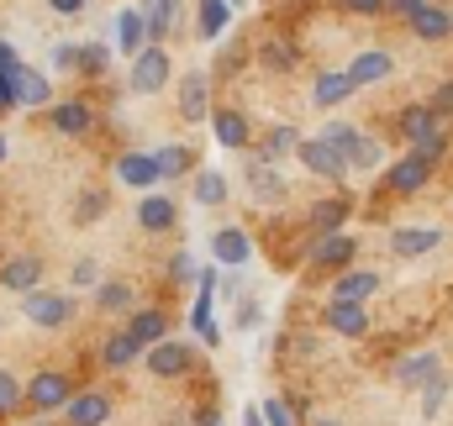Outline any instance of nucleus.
Instances as JSON below:
<instances>
[{"instance_id": "f257e3e1", "label": "nucleus", "mask_w": 453, "mask_h": 426, "mask_svg": "<svg viewBox=\"0 0 453 426\" xmlns=\"http://www.w3.org/2000/svg\"><path fill=\"white\" fill-rule=\"evenodd\" d=\"M169 80H174V58H169L164 42H148L142 53H132V74H127L132 95H158Z\"/></svg>"}, {"instance_id": "f03ea898", "label": "nucleus", "mask_w": 453, "mask_h": 426, "mask_svg": "<svg viewBox=\"0 0 453 426\" xmlns=\"http://www.w3.org/2000/svg\"><path fill=\"white\" fill-rule=\"evenodd\" d=\"M433 174H438V164H433V158H422V153L411 148L406 158H395V164L385 169V179H380V190H385V195H401V201H406V195H417V190H427V185H433Z\"/></svg>"}, {"instance_id": "7ed1b4c3", "label": "nucleus", "mask_w": 453, "mask_h": 426, "mask_svg": "<svg viewBox=\"0 0 453 426\" xmlns=\"http://www.w3.org/2000/svg\"><path fill=\"white\" fill-rule=\"evenodd\" d=\"M353 258H358V242L348 232H322V237L306 242V269L311 274H342Z\"/></svg>"}, {"instance_id": "20e7f679", "label": "nucleus", "mask_w": 453, "mask_h": 426, "mask_svg": "<svg viewBox=\"0 0 453 426\" xmlns=\"http://www.w3.org/2000/svg\"><path fill=\"white\" fill-rule=\"evenodd\" d=\"M21 311H27V321H32V326H48V331H58V326H69V321H74V295L32 285V290L21 295Z\"/></svg>"}, {"instance_id": "39448f33", "label": "nucleus", "mask_w": 453, "mask_h": 426, "mask_svg": "<svg viewBox=\"0 0 453 426\" xmlns=\"http://www.w3.org/2000/svg\"><path fill=\"white\" fill-rule=\"evenodd\" d=\"M69 395H74V379H69L64 369H42V374L27 379V400H21V406H32V411L48 416V411H64Z\"/></svg>"}, {"instance_id": "423d86ee", "label": "nucleus", "mask_w": 453, "mask_h": 426, "mask_svg": "<svg viewBox=\"0 0 453 426\" xmlns=\"http://www.w3.org/2000/svg\"><path fill=\"white\" fill-rule=\"evenodd\" d=\"M296 158H301V169H306L311 179H327V185H342V179H348V164H342V153L333 148V142H322V137H301Z\"/></svg>"}, {"instance_id": "0eeeda50", "label": "nucleus", "mask_w": 453, "mask_h": 426, "mask_svg": "<svg viewBox=\"0 0 453 426\" xmlns=\"http://www.w3.org/2000/svg\"><path fill=\"white\" fill-rule=\"evenodd\" d=\"M142 363H148V374H153V379H185V374L196 369V353H190L185 342L164 337V342L142 347Z\"/></svg>"}, {"instance_id": "6e6552de", "label": "nucleus", "mask_w": 453, "mask_h": 426, "mask_svg": "<svg viewBox=\"0 0 453 426\" xmlns=\"http://www.w3.org/2000/svg\"><path fill=\"white\" fill-rule=\"evenodd\" d=\"M242 153H248V195H253V201H264V206L285 201V195H290V185L280 179V169H274V164H269V158H264L253 142H248Z\"/></svg>"}, {"instance_id": "1a4fd4ad", "label": "nucleus", "mask_w": 453, "mask_h": 426, "mask_svg": "<svg viewBox=\"0 0 453 426\" xmlns=\"http://www.w3.org/2000/svg\"><path fill=\"white\" fill-rule=\"evenodd\" d=\"M395 74V53L390 48H364V53H353V64H348V80L358 85V90H374V85H385Z\"/></svg>"}, {"instance_id": "9d476101", "label": "nucleus", "mask_w": 453, "mask_h": 426, "mask_svg": "<svg viewBox=\"0 0 453 426\" xmlns=\"http://www.w3.org/2000/svg\"><path fill=\"white\" fill-rule=\"evenodd\" d=\"M322 326L333 331V337H348V342H358V337H369V311L358 306V300H327L322 306Z\"/></svg>"}, {"instance_id": "9b49d317", "label": "nucleus", "mask_w": 453, "mask_h": 426, "mask_svg": "<svg viewBox=\"0 0 453 426\" xmlns=\"http://www.w3.org/2000/svg\"><path fill=\"white\" fill-rule=\"evenodd\" d=\"M111 422V395L106 390H80L64 406V426H106Z\"/></svg>"}, {"instance_id": "f8f14e48", "label": "nucleus", "mask_w": 453, "mask_h": 426, "mask_svg": "<svg viewBox=\"0 0 453 426\" xmlns=\"http://www.w3.org/2000/svg\"><path fill=\"white\" fill-rule=\"evenodd\" d=\"M406 32H411L417 42H449L453 37V11L443 5V0H427V5L406 21Z\"/></svg>"}, {"instance_id": "ddd939ff", "label": "nucleus", "mask_w": 453, "mask_h": 426, "mask_svg": "<svg viewBox=\"0 0 453 426\" xmlns=\"http://www.w3.org/2000/svg\"><path fill=\"white\" fill-rule=\"evenodd\" d=\"M180 116L190 121V126H206V116H211V74H185L180 80Z\"/></svg>"}, {"instance_id": "4468645a", "label": "nucleus", "mask_w": 453, "mask_h": 426, "mask_svg": "<svg viewBox=\"0 0 453 426\" xmlns=\"http://www.w3.org/2000/svg\"><path fill=\"white\" fill-rule=\"evenodd\" d=\"M206 121H211L217 142H222V148H232V153H242V148L253 142V121H248L237 106H211V116H206Z\"/></svg>"}, {"instance_id": "2eb2a0df", "label": "nucleus", "mask_w": 453, "mask_h": 426, "mask_svg": "<svg viewBox=\"0 0 453 426\" xmlns=\"http://www.w3.org/2000/svg\"><path fill=\"white\" fill-rule=\"evenodd\" d=\"M369 295H380V274L374 269H358V263H348L342 274H333V290H327V300H369Z\"/></svg>"}, {"instance_id": "dca6fc26", "label": "nucleus", "mask_w": 453, "mask_h": 426, "mask_svg": "<svg viewBox=\"0 0 453 426\" xmlns=\"http://www.w3.org/2000/svg\"><path fill=\"white\" fill-rule=\"evenodd\" d=\"M253 58H258V69H264V74H274V80L301 69V48H296L290 37H264V42L253 48Z\"/></svg>"}, {"instance_id": "f3484780", "label": "nucleus", "mask_w": 453, "mask_h": 426, "mask_svg": "<svg viewBox=\"0 0 453 426\" xmlns=\"http://www.w3.org/2000/svg\"><path fill=\"white\" fill-rule=\"evenodd\" d=\"M127 331H132L137 347H153V342L169 337V311L164 306H132L127 311Z\"/></svg>"}, {"instance_id": "a211bd4d", "label": "nucleus", "mask_w": 453, "mask_h": 426, "mask_svg": "<svg viewBox=\"0 0 453 426\" xmlns=\"http://www.w3.org/2000/svg\"><path fill=\"white\" fill-rule=\"evenodd\" d=\"M395 132L417 148L422 137H433V132H443V116L427 106V101H411V106H401V116H395Z\"/></svg>"}, {"instance_id": "6ab92c4d", "label": "nucleus", "mask_w": 453, "mask_h": 426, "mask_svg": "<svg viewBox=\"0 0 453 426\" xmlns=\"http://www.w3.org/2000/svg\"><path fill=\"white\" fill-rule=\"evenodd\" d=\"M32 285H42V258H37V253H16V258L0 263V290L27 295Z\"/></svg>"}, {"instance_id": "aec40b11", "label": "nucleus", "mask_w": 453, "mask_h": 426, "mask_svg": "<svg viewBox=\"0 0 453 426\" xmlns=\"http://www.w3.org/2000/svg\"><path fill=\"white\" fill-rule=\"evenodd\" d=\"M438 242H443L438 226H395V232H390V253H395V258H422V253H433Z\"/></svg>"}, {"instance_id": "412c9836", "label": "nucleus", "mask_w": 453, "mask_h": 426, "mask_svg": "<svg viewBox=\"0 0 453 426\" xmlns=\"http://www.w3.org/2000/svg\"><path fill=\"white\" fill-rule=\"evenodd\" d=\"M438 369H443V358H438V353H406V358L395 363V374H390V379H395L401 390H411V395H417Z\"/></svg>"}, {"instance_id": "4be33fe9", "label": "nucleus", "mask_w": 453, "mask_h": 426, "mask_svg": "<svg viewBox=\"0 0 453 426\" xmlns=\"http://www.w3.org/2000/svg\"><path fill=\"white\" fill-rule=\"evenodd\" d=\"M348 95H358V85L348 80V69H327V74H317V90H311V106L317 110H338Z\"/></svg>"}, {"instance_id": "5701e85b", "label": "nucleus", "mask_w": 453, "mask_h": 426, "mask_svg": "<svg viewBox=\"0 0 453 426\" xmlns=\"http://www.w3.org/2000/svg\"><path fill=\"white\" fill-rule=\"evenodd\" d=\"M116 179H121V185H132V190H153L164 174H158L153 153H121V158H116Z\"/></svg>"}, {"instance_id": "b1692460", "label": "nucleus", "mask_w": 453, "mask_h": 426, "mask_svg": "<svg viewBox=\"0 0 453 426\" xmlns=\"http://www.w3.org/2000/svg\"><path fill=\"white\" fill-rule=\"evenodd\" d=\"M211 253H217V263L237 269V263H248V258H253V237H248L242 226H222V232L211 237Z\"/></svg>"}, {"instance_id": "393cba45", "label": "nucleus", "mask_w": 453, "mask_h": 426, "mask_svg": "<svg viewBox=\"0 0 453 426\" xmlns=\"http://www.w3.org/2000/svg\"><path fill=\"white\" fill-rule=\"evenodd\" d=\"M269 164H280V158H290L296 148H301V126H290V121H280V126H264V137L253 142Z\"/></svg>"}, {"instance_id": "a878e982", "label": "nucleus", "mask_w": 453, "mask_h": 426, "mask_svg": "<svg viewBox=\"0 0 453 426\" xmlns=\"http://www.w3.org/2000/svg\"><path fill=\"white\" fill-rule=\"evenodd\" d=\"M90 126H96L90 101H58V106H53V132H64V137H85Z\"/></svg>"}, {"instance_id": "bb28decb", "label": "nucleus", "mask_w": 453, "mask_h": 426, "mask_svg": "<svg viewBox=\"0 0 453 426\" xmlns=\"http://www.w3.org/2000/svg\"><path fill=\"white\" fill-rule=\"evenodd\" d=\"M174 221H180V206H174L169 195H142V201H137V226H142V232H169Z\"/></svg>"}, {"instance_id": "cd10ccee", "label": "nucleus", "mask_w": 453, "mask_h": 426, "mask_svg": "<svg viewBox=\"0 0 453 426\" xmlns=\"http://www.w3.org/2000/svg\"><path fill=\"white\" fill-rule=\"evenodd\" d=\"M142 358V347L132 342V331L121 326V331H111L106 342H101V369H111V374H121V369H132Z\"/></svg>"}, {"instance_id": "c85d7f7f", "label": "nucleus", "mask_w": 453, "mask_h": 426, "mask_svg": "<svg viewBox=\"0 0 453 426\" xmlns=\"http://www.w3.org/2000/svg\"><path fill=\"white\" fill-rule=\"evenodd\" d=\"M348 216H353V206H348L342 195H327V201H317V206L306 211V226H311V237H322V232H342Z\"/></svg>"}, {"instance_id": "c756f323", "label": "nucleus", "mask_w": 453, "mask_h": 426, "mask_svg": "<svg viewBox=\"0 0 453 426\" xmlns=\"http://www.w3.org/2000/svg\"><path fill=\"white\" fill-rule=\"evenodd\" d=\"M153 164H158L164 179H185V174H196V148H185V142H164V148L153 153Z\"/></svg>"}, {"instance_id": "7c9ffc66", "label": "nucleus", "mask_w": 453, "mask_h": 426, "mask_svg": "<svg viewBox=\"0 0 453 426\" xmlns=\"http://www.w3.org/2000/svg\"><path fill=\"white\" fill-rule=\"evenodd\" d=\"M116 48H121L127 58L148 48V21H142V11H121V16H116Z\"/></svg>"}, {"instance_id": "2f4dec72", "label": "nucleus", "mask_w": 453, "mask_h": 426, "mask_svg": "<svg viewBox=\"0 0 453 426\" xmlns=\"http://www.w3.org/2000/svg\"><path fill=\"white\" fill-rule=\"evenodd\" d=\"M96 306H101L106 316H127V311L137 306V290H132L127 279H106V285H96Z\"/></svg>"}, {"instance_id": "473e14b6", "label": "nucleus", "mask_w": 453, "mask_h": 426, "mask_svg": "<svg viewBox=\"0 0 453 426\" xmlns=\"http://www.w3.org/2000/svg\"><path fill=\"white\" fill-rule=\"evenodd\" d=\"M226 21H232V0H201L196 5V32L211 42V37H222Z\"/></svg>"}, {"instance_id": "72a5a7b5", "label": "nucleus", "mask_w": 453, "mask_h": 426, "mask_svg": "<svg viewBox=\"0 0 453 426\" xmlns=\"http://www.w3.org/2000/svg\"><path fill=\"white\" fill-rule=\"evenodd\" d=\"M174 16H180V0H148V11H142V21H148V42H164L169 27H174Z\"/></svg>"}, {"instance_id": "f704fd0d", "label": "nucleus", "mask_w": 453, "mask_h": 426, "mask_svg": "<svg viewBox=\"0 0 453 426\" xmlns=\"http://www.w3.org/2000/svg\"><path fill=\"white\" fill-rule=\"evenodd\" d=\"M190 195H196L201 206H211V211H217V206H226V179L217 174V169H201V174L190 179Z\"/></svg>"}, {"instance_id": "c9c22d12", "label": "nucleus", "mask_w": 453, "mask_h": 426, "mask_svg": "<svg viewBox=\"0 0 453 426\" xmlns=\"http://www.w3.org/2000/svg\"><path fill=\"white\" fill-rule=\"evenodd\" d=\"M380 164H385V148H380V137L358 132V142H353V153H348V174H364V169H380Z\"/></svg>"}, {"instance_id": "e433bc0d", "label": "nucleus", "mask_w": 453, "mask_h": 426, "mask_svg": "<svg viewBox=\"0 0 453 426\" xmlns=\"http://www.w3.org/2000/svg\"><path fill=\"white\" fill-rule=\"evenodd\" d=\"M449 390H453V379L443 374V369H438V374H433V379H427V384L417 390V395H422V422H438V411H443Z\"/></svg>"}, {"instance_id": "4c0bfd02", "label": "nucleus", "mask_w": 453, "mask_h": 426, "mask_svg": "<svg viewBox=\"0 0 453 426\" xmlns=\"http://www.w3.org/2000/svg\"><path fill=\"white\" fill-rule=\"evenodd\" d=\"M111 69V53L101 48V42H80V58H74V74H85V80H101Z\"/></svg>"}, {"instance_id": "58836bf2", "label": "nucleus", "mask_w": 453, "mask_h": 426, "mask_svg": "<svg viewBox=\"0 0 453 426\" xmlns=\"http://www.w3.org/2000/svg\"><path fill=\"white\" fill-rule=\"evenodd\" d=\"M358 132H364V126H353V121H338V116H333V121H327V126H322L317 137H322V142H333V148L342 153V164H348V153H353V142H358Z\"/></svg>"}, {"instance_id": "ea45409f", "label": "nucleus", "mask_w": 453, "mask_h": 426, "mask_svg": "<svg viewBox=\"0 0 453 426\" xmlns=\"http://www.w3.org/2000/svg\"><path fill=\"white\" fill-rule=\"evenodd\" d=\"M190 321H196V331L206 337V347H211V342H222V337H217V316H211V290H201V295H196V311H190Z\"/></svg>"}, {"instance_id": "a19ab883", "label": "nucleus", "mask_w": 453, "mask_h": 426, "mask_svg": "<svg viewBox=\"0 0 453 426\" xmlns=\"http://www.w3.org/2000/svg\"><path fill=\"white\" fill-rule=\"evenodd\" d=\"M21 400H27L21 379H16L11 369H0V416H16V411H21Z\"/></svg>"}, {"instance_id": "79ce46f5", "label": "nucleus", "mask_w": 453, "mask_h": 426, "mask_svg": "<svg viewBox=\"0 0 453 426\" xmlns=\"http://www.w3.org/2000/svg\"><path fill=\"white\" fill-rule=\"evenodd\" d=\"M106 216V190H85L80 201H74V221L80 226H90V221H101Z\"/></svg>"}, {"instance_id": "37998d69", "label": "nucleus", "mask_w": 453, "mask_h": 426, "mask_svg": "<svg viewBox=\"0 0 453 426\" xmlns=\"http://www.w3.org/2000/svg\"><path fill=\"white\" fill-rule=\"evenodd\" d=\"M417 153H422V158H433V164H443V158H449V126H443V132H433V137H422V142H417Z\"/></svg>"}, {"instance_id": "c03bdc74", "label": "nucleus", "mask_w": 453, "mask_h": 426, "mask_svg": "<svg viewBox=\"0 0 453 426\" xmlns=\"http://www.w3.org/2000/svg\"><path fill=\"white\" fill-rule=\"evenodd\" d=\"M169 285H196V258L190 253H174L169 258Z\"/></svg>"}, {"instance_id": "a18cd8bd", "label": "nucleus", "mask_w": 453, "mask_h": 426, "mask_svg": "<svg viewBox=\"0 0 453 426\" xmlns=\"http://www.w3.org/2000/svg\"><path fill=\"white\" fill-rule=\"evenodd\" d=\"M258 416H264V426H290V406H285L280 395H269V400L258 406Z\"/></svg>"}, {"instance_id": "49530a36", "label": "nucleus", "mask_w": 453, "mask_h": 426, "mask_svg": "<svg viewBox=\"0 0 453 426\" xmlns=\"http://www.w3.org/2000/svg\"><path fill=\"white\" fill-rule=\"evenodd\" d=\"M427 106L438 110V116H443V121H453V80H443V85H438V90H433V101H427Z\"/></svg>"}, {"instance_id": "de8ad7c7", "label": "nucleus", "mask_w": 453, "mask_h": 426, "mask_svg": "<svg viewBox=\"0 0 453 426\" xmlns=\"http://www.w3.org/2000/svg\"><path fill=\"white\" fill-rule=\"evenodd\" d=\"M74 58H80V42H58V48H53V69L74 74Z\"/></svg>"}, {"instance_id": "09e8293b", "label": "nucleus", "mask_w": 453, "mask_h": 426, "mask_svg": "<svg viewBox=\"0 0 453 426\" xmlns=\"http://www.w3.org/2000/svg\"><path fill=\"white\" fill-rule=\"evenodd\" d=\"M422 5H427V0H385V16H395V21H411Z\"/></svg>"}, {"instance_id": "8fccbe9b", "label": "nucleus", "mask_w": 453, "mask_h": 426, "mask_svg": "<svg viewBox=\"0 0 453 426\" xmlns=\"http://www.w3.org/2000/svg\"><path fill=\"white\" fill-rule=\"evenodd\" d=\"M348 16H385V0H342Z\"/></svg>"}, {"instance_id": "3c124183", "label": "nucleus", "mask_w": 453, "mask_h": 426, "mask_svg": "<svg viewBox=\"0 0 453 426\" xmlns=\"http://www.w3.org/2000/svg\"><path fill=\"white\" fill-rule=\"evenodd\" d=\"M74 285H80V290H90V285H96V263H90V258H80V263H74Z\"/></svg>"}, {"instance_id": "603ef678", "label": "nucleus", "mask_w": 453, "mask_h": 426, "mask_svg": "<svg viewBox=\"0 0 453 426\" xmlns=\"http://www.w3.org/2000/svg\"><path fill=\"white\" fill-rule=\"evenodd\" d=\"M48 5H53L58 16H80V11H85V0H48Z\"/></svg>"}, {"instance_id": "864d4df0", "label": "nucleus", "mask_w": 453, "mask_h": 426, "mask_svg": "<svg viewBox=\"0 0 453 426\" xmlns=\"http://www.w3.org/2000/svg\"><path fill=\"white\" fill-rule=\"evenodd\" d=\"M253 321H258V306H253V300H242V306H237V326H253Z\"/></svg>"}, {"instance_id": "5fc2aeb1", "label": "nucleus", "mask_w": 453, "mask_h": 426, "mask_svg": "<svg viewBox=\"0 0 453 426\" xmlns=\"http://www.w3.org/2000/svg\"><path fill=\"white\" fill-rule=\"evenodd\" d=\"M196 426H222V416H217V406H206V411H196Z\"/></svg>"}, {"instance_id": "6e6d98bb", "label": "nucleus", "mask_w": 453, "mask_h": 426, "mask_svg": "<svg viewBox=\"0 0 453 426\" xmlns=\"http://www.w3.org/2000/svg\"><path fill=\"white\" fill-rule=\"evenodd\" d=\"M11 64H21V58H16V48H11V42H0V69H11Z\"/></svg>"}, {"instance_id": "4d7b16f0", "label": "nucleus", "mask_w": 453, "mask_h": 426, "mask_svg": "<svg viewBox=\"0 0 453 426\" xmlns=\"http://www.w3.org/2000/svg\"><path fill=\"white\" fill-rule=\"evenodd\" d=\"M242 426H264V416H258V411H248V416H242Z\"/></svg>"}, {"instance_id": "13d9d810", "label": "nucleus", "mask_w": 453, "mask_h": 426, "mask_svg": "<svg viewBox=\"0 0 453 426\" xmlns=\"http://www.w3.org/2000/svg\"><path fill=\"white\" fill-rule=\"evenodd\" d=\"M5 110H11V101H5V95H0V116H5Z\"/></svg>"}, {"instance_id": "bf43d9fd", "label": "nucleus", "mask_w": 453, "mask_h": 426, "mask_svg": "<svg viewBox=\"0 0 453 426\" xmlns=\"http://www.w3.org/2000/svg\"><path fill=\"white\" fill-rule=\"evenodd\" d=\"M0 164H5V137H0Z\"/></svg>"}, {"instance_id": "052dcab7", "label": "nucleus", "mask_w": 453, "mask_h": 426, "mask_svg": "<svg viewBox=\"0 0 453 426\" xmlns=\"http://www.w3.org/2000/svg\"><path fill=\"white\" fill-rule=\"evenodd\" d=\"M317 426H338V422H317Z\"/></svg>"}]
</instances>
